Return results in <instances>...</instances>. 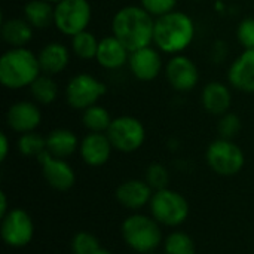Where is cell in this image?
Instances as JSON below:
<instances>
[{"mask_svg": "<svg viewBox=\"0 0 254 254\" xmlns=\"http://www.w3.org/2000/svg\"><path fill=\"white\" fill-rule=\"evenodd\" d=\"M129 54L131 52L128 51V48L119 39L110 34L100 39L95 61L104 70H119L128 64Z\"/></svg>", "mask_w": 254, "mask_h": 254, "instance_id": "ac0fdd59", "label": "cell"}, {"mask_svg": "<svg viewBox=\"0 0 254 254\" xmlns=\"http://www.w3.org/2000/svg\"><path fill=\"white\" fill-rule=\"evenodd\" d=\"M226 54H228V45L225 42H222V40H217L213 45V61L220 63Z\"/></svg>", "mask_w": 254, "mask_h": 254, "instance_id": "836d02e7", "label": "cell"}, {"mask_svg": "<svg viewBox=\"0 0 254 254\" xmlns=\"http://www.w3.org/2000/svg\"><path fill=\"white\" fill-rule=\"evenodd\" d=\"M144 180L147 182V185L156 192L161 189L168 188V182H170V173L167 170L165 165H162L161 162H152L147 170H146V176Z\"/></svg>", "mask_w": 254, "mask_h": 254, "instance_id": "f546056e", "label": "cell"}, {"mask_svg": "<svg viewBox=\"0 0 254 254\" xmlns=\"http://www.w3.org/2000/svg\"><path fill=\"white\" fill-rule=\"evenodd\" d=\"M34 28L24 18H9L1 21L0 36L10 48H24L33 39Z\"/></svg>", "mask_w": 254, "mask_h": 254, "instance_id": "7402d4cb", "label": "cell"}, {"mask_svg": "<svg viewBox=\"0 0 254 254\" xmlns=\"http://www.w3.org/2000/svg\"><path fill=\"white\" fill-rule=\"evenodd\" d=\"M71 49L61 42L46 43L37 54L40 71L48 76H57L63 73L70 64Z\"/></svg>", "mask_w": 254, "mask_h": 254, "instance_id": "d6986e66", "label": "cell"}, {"mask_svg": "<svg viewBox=\"0 0 254 254\" xmlns=\"http://www.w3.org/2000/svg\"><path fill=\"white\" fill-rule=\"evenodd\" d=\"M106 92L107 85L103 80L89 73H77L68 79L64 97L71 109L83 112L85 109L98 104Z\"/></svg>", "mask_w": 254, "mask_h": 254, "instance_id": "52a82bcc", "label": "cell"}, {"mask_svg": "<svg viewBox=\"0 0 254 254\" xmlns=\"http://www.w3.org/2000/svg\"><path fill=\"white\" fill-rule=\"evenodd\" d=\"M192 1H201V0H192Z\"/></svg>", "mask_w": 254, "mask_h": 254, "instance_id": "f35d334b", "label": "cell"}, {"mask_svg": "<svg viewBox=\"0 0 254 254\" xmlns=\"http://www.w3.org/2000/svg\"><path fill=\"white\" fill-rule=\"evenodd\" d=\"M16 149L19 155L25 158H39L45 150H46V138L37 134L36 131L33 132H25L21 134L18 141H16Z\"/></svg>", "mask_w": 254, "mask_h": 254, "instance_id": "83f0119b", "label": "cell"}, {"mask_svg": "<svg viewBox=\"0 0 254 254\" xmlns=\"http://www.w3.org/2000/svg\"><path fill=\"white\" fill-rule=\"evenodd\" d=\"M112 34L119 39L129 52L150 46L153 45L155 18L140 4H127L113 15Z\"/></svg>", "mask_w": 254, "mask_h": 254, "instance_id": "6da1fadb", "label": "cell"}, {"mask_svg": "<svg viewBox=\"0 0 254 254\" xmlns=\"http://www.w3.org/2000/svg\"><path fill=\"white\" fill-rule=\"evenodd\" d=\"M113 118L109 110L100 104H94L82 112V124L88 132H107Z\"/></svg>", "mask_w": 254, "mask_h": 254, "instance_id": "484cf974", "label": "cell"}, {"mask_svg": "<svg viewBox=\"0 0 254 254\" xmlns=\"http://www.w3.org/2000/svg\"><path fill=\"white\" fill-rule=\"evenodd\" d=\"M37 162L42 168V174L46 180V183L60 192L70 190L76 183V173L73 167L61 158H57L51 155L48 150H45L39 158Z\"/></svg>", "mask_w": 254, "mask_h": 254, "instance_id": "4fadbf2b", "label": "cell"}, {"mask_svg": "<svg viewBox=\"0 0 254 254\" xmlns=\"http://www.w3.org/2000/svg\"><path fill=\"white\" fill-rule=\"evenodd\" d=\"M42 74L37 55L24 48H9L0 57V83L10 91L30 88Z\"/></svg>", "mask_w": 254, "mask_h": 254, "instance_id": "3957f363", "label": "cell"}, {"mask_svg": "<svg viewBox=\"0 0 254 254\" xmlns=\"http://www.w3.org/2000/svg\"><path fill=\"white\" fill-rule=\"evenodd\" d=\"M9 155V138L4 132L0 135V161L3 162Z\"/></svg>", "mask_w": 254, "mask_h": 254, "instance_id": "e575fe53", "label": "cell"}, {"mask_svg": "<svg viewBox=\"0 0 254 254\" xmlns=\"http://www.w3.org/2000/svg\"><path fill=\"white\" fill-rule=\"evenodd\" d=\"M237 40L244 49H254V16H247L240 21L235 30Z\"/></svg>", "mask_w": 254, "mask_h": 254, "instance_id": "1f68e13d", "label": "cell"}, {"mask_svg": "<svg viewBox=\"0 0 254 254\" xmlns=\"http://www.w3.org/2000/svg\"><path fill=\"white\" fill-rule=\"evenodd\" d=\"M106 134L113 149L121 153L137 152L146 141V128L143 122L131 115L113 118Z\"/></svg>", "mask_w": 254, "mask_h": 254, "instance_id": "9c48e42d", "label": "cell"}, {"mask_svg": "<svg viewBox=\"0 0 254 254\" xmlns=\"http://www.w3.org/2000/svg\"><path fill=\"white\" fill-rule=\"evenodd\" d=\"M164 74L168 85L177 92H190L199 83L198 65L185 54L170 57L165 63Z\"/></svg>", "mask_w": 254, "mask_h": 254, "instance_id": "8fae6325", "label": "cell"}, {"mask_svg": "<svg viewBox=\"0 0 254 254\" xmlns=\"http://www.w3.org/2000/svg\"><path fill=\"white\" fill-rule=\"evenodd\" d=\"M201 104L204 110L213 116H222L229 112L232 106L231 88L219 80L208 82L201 92Z\"/></svg>", "mask_w": 254, "mask_h": 254, "instance_id": "ffe728a7", "label": "cell"}, {"mask_svg": "<svg viewBox=\"0 0 254 254\" xmlns=\"http://www.w3.org/2000/svg\"><path fill=\"white\" fill-rule=\"evenodd\" d=\"M164 253L165 254H196V246L193 238L183 232L174 231L164 240Z\"/></svg>", "mask_w": 254, "mask_h": 254, "instance_id": "4316f807", "label": "cell"}, {"mask_svg": "<svg viewBox=\"0 0 254 254\" xmlns=\"http://www.w3.org/2000/svg\"><path fill=\"white\" fill-rule=\"evenodd\" d=\"M22 15L34 30L54 25V4L46 0H28L22 7Z\"/></svg>", "mask_w": 254, "mask_h": 254, "instance_id": "603a6c76", "label": "cell"}, {"mask_svg": "<svg viewBox=\"0 0 254 254\" xmlns=\"http://www.w3.org/2000/svg\"><path fill=\"white\" fill-rule=\"evenodd\" d=\"M149 254H158V253H155V252H153V253H149Z\"/></svg>", "mask_w": 254, "mask_h": 254, "instance_id": "ab89813d", "label": "cell"}, {"mask_svg": "<svg viewBox=\"0 0 254 254\" xmlns=\"http://www.w3.org/2000/svg\"><path fill=\"white\" fill-rule=\"evenodd\" d=\"M177 1L179 0H140V6L156 19L176 10Z\"/></svg>", "mask_w": 254, "mask_h": 254, "instance_id": "d6a6232c", "label": "cell"}, {"mask_svg": "<svg viewBox=\"0 0 254 254\" xmlns=\"http://www.w3.org/2000/svg\"><path fill=\"white\" fill-rule=\"evenodd\" d=\"M6 124L16 134L33 132L42 124V112L36 101L21 100L9 106L6 112Z\"/></svg>", "mask_w": 254, "mask_h": 254, "instance_id": "5bb4252c", "label": "cell"}, {"mask_svg": "<svg viewBox=\"0 0 254 254\" xmlns=\"http://www.w3.org/2000/svg\"><path fill=\"white\" fill-rule=\"evenodd\" d=\"M216 9H217L219 12H222V10L225 9V7H223V1H222V0H219V1L216 3Z\"/></svg>", "mask_w": 254, "mask_h": 254, "instance_id": "8d00e7d4", "label": "cell"}, {"mask_svg": "<svg viewBox=\"0 0 254 254\" xmlns=\"http://www.w3.org/2000/svg\"><path fill=\"white\" fill-rule=\"evenodd\" d=\"M0 234L6 246L22 249L34 238V222L25 210L10 208L9 213L1 217Z\"/></svg>", "mask_w": 254, "mask_h": 254, "instance_id": "30bf717a", "label": "cell"}, {"mask_svg": "<svg viewBox=\"0 0 254 254\" xmlns=\"http://www.w3.org/2000/svg\"><path fill=\"white\" fill-rule=\"evenodd\" d=\"M30 94L33 101H36L40 106H49L52 104L60 94V88L54 79V76L40 74L31 85H30Z\"/></svg>", "mask_w": 254, "mask_h": 254, "instance_id": "cb8c5ba5", "label": "cell"}, {"mask_svg": "<svg viewBox=\"0 0 254 254\" xmlns=\"http://www.w3.org/2000/svg\"><path fill=\"white\" fill-rule=\"evenodd\" d=\"M125 244L135 253H153L164 241L161 225L152 217L140 213L128 216L121 226Z\"/></svg>", "mask_w": 254, "mask_h": 254, "instance_id": "277c9868", "label": "cell"}, {"mask_svg": "<svg viewBox=\"0 0 254 254\" xmlns=\"http://www.w3.org/2000/svg\"><path fill=\"white\" fill-rule=\"evenodd\" d=\"M113 150L106 132H88L79 144V155L89 167H103L107 164Z\"/></svg>", "mask_w": 254, "mask_h": 254, "instance_id": "9a60e30c", "label": "cell"}, {"mask_svg": "<svg viewBox=\"0 0 254 254\" xmlns=\"http://www.w3.org/2000/svg\"><path fill=\"white\" fill-rule=\"evenodd\" d=\"M153 192L155 190L147 185L146 180L131 179V180L122 182L116 188L115 198L124 208L131 210V211H138L144 205L150 204Z\"/></svg>", "mask_w": 254, "mask_h": 254, "instance_id": "2e32d148", "label": "cell"}, {"mask_svg": "<svg viewBox=\"0 0 254 254\" xmlns=\"http://www.w3.org/2000/svg\"><path fill=\"white\" fill-rule=\"evenodd\" d=\"M208 167L219 176L232 177L237 176L246 164V155L243 149L228 138H217L211 141L205 152Z\"/></svg>", "mask_w": 254, "mask_h": 254, "instance_id": "ba28073f", "label": "cell"}, {"mask_svg": "<svg viewBox=\"0 0 254 254\" xmlns=\"http://www.w3.org/2000/svg\"><path fill=\"white\" fill-rule=\"evenodd\" d=\"M92 19L89 0H61L54 4V27L63 34L73 37L88 30Z\"/></svg>", "mask_w": 254, "mask_h": 254, "instance_id": "8992f818", "label": "cell"}, {"mask_svg": "<svg viewBox=\"0 0 254 254\" xmlns=\"http://www.w3.org/2000/svg\"><path fill=\"white\" fill-rule=\"evenodd\" d=\"M149 208L150 216L159 225L168 228H177L183 225L190 213L188 199L180 192L168 188L153 192Z\"/></svg>", "mask_w": 254, "mask_h": 254, "instance_id": "5b68a950", "label": "cell"}, {"mask_svg": "<svg viewBox=\"0 0 254 254\" xmlns=\"http://www.w3.org/2000/svg\"><path fill=\"white\" fill-rule=\"evenodd\" d=\"M46 1H49V3H52V4H57V3H60L61 0H46Z\"/></svg>", "mask_w": 254, "mask_h": 254, "instance_id": "74e56055", "label": "cell"}, {"mask_svg": "<svg viewBox=\"0 0 254 254\" xmlns=\"http://www.w3.org/2000/svg\"><path fill=\"white\" fill-rule=\"evenodd\" d=\"M101 249L103 247H101L98 238L88 231L77 232L71 240L73 254H98L101 252Z\"/></svg>", "mask_w": 254, "mask_h": 254, "instance_id": "f1b7e54d", "label": "cell"}, {"mask_svg": "<svg viewBox=\"0 0 254 254\" xmlns=\"http://www.w3.org/2000/svg\"><path fill=\"white\" fill-rule=\"evenodd\" d=\"M161 54L162 52L155 45L132 51L128 60L131 74L140 82H152L158 79L165 67Z\"/></svg>", "mask_w": 254, "mask_h": 254, "instance_id": "7c38bea8", "label": "cell"}, {"mask_svg": "<svg viewBox=\"0 0 254 254\" xmlns=\"http://www.w3.org/2000/svg\"><path fill=\"white\" fill-rule=\"evenodd\" d=\"M46 138V150L61 159H67L79 152L80 140L68 128H55L49 131Z\"/></svg>", "mask_w": 254, "mask_h": 254, "instance_id": "44dd1931", "label": "cell"}, {"mask_svg": "<svg viewBox=\"0 0 254 254\" xmlns=\"http://www.w3.org/2000/svg\"><path fill=\"white\" fill-rule=\"evenodd\" d=\"M98 45H100V40L89 30L80 31L77 34H74L73 37H70L71 54L74 57H77L79 60H83V61L95 60Z\"/></svg>", "mask_w": 254, "mask_h": 254, "instance_id": "d4e9b609", "label": "cell"}, {"mask_svg": "<svg viewBox=\"0 0 254 254\" xmlns=\"http://www.w3.org/2000/svg\"><path fill=\"white\" fill-rule=\"evenodd\" d=\"M196 25L190 15L183 10H173L155 19L153 45L170 57L183 54L195 40Z\"/></svg>", "mask_w": 254, "mask_h": 254, "instance_id": "7a4b0ae2", "label": "cell"}, {"mask_svg": "<svg viewBox=\"0 0 254 254\" xmlns=\"http://www.w3.org/2000/svg\"><path fill=\"white\" fill-rule=\"evenodd\" d=\"M219 124H217V131L220 138H228V140H234L240 131H241V119L238 115L228 112L222 116H219Z\"/></svg>", "mask_w": 254, "mask_h": 254, "instance_id": "4dcf8cb0", "label": "cell"}, {"mask_svg": "<svg viewBox=\"0 0 254 254\" xmlns=\"http://www.w3.org/2000/svg\"><path fill=\"white\" fill-rule=\"evenodd\" d=\"M228 83L244 94H254V49H244L228 68Z\"/></svg>", "mask_w": 254, "mask_h": 254, "instance_id": "e0dca14e", "label": "cell"}, {"mask_svg": "<svg viewBox=\"0 0 254 254\" xmlns=\"http://www.w3.org/2000/svg\"><path fill=\"white\" fill-rule=\"evenodd\" d=\"M9 207H7V196H6V193L1 190L0 192V217H3V216H6L7 213H9Z\"/></svg>", "mask_w": 254, "mask_h": 254, "instance_id": "d590c367", "label": "cell"}]
</instances>
